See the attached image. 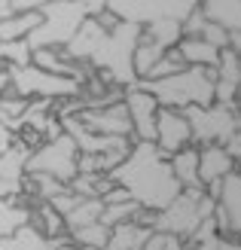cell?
Returning a JSON list of instances; mask_svg holds the SVG:
<instances>
[{
  "label": "cell",
  "instance_id": "cell-24",
  "mask_svg": "<svg viewBox=\"0 0 241 250\" xmlns=\"http://www.w3.org/2000/svg\"><path fill=\"white\" fill-rule=\"evenodd\" d=\"M144 37L153 40L162 52H171V49H177L183 40V24L180 21H156V24H150V28H144Z\"/></svg>",
  "mask_w": 241,
  "mask_h": 250
},
{
  "label": "cell",
  "instance_id": "cell-22",
  "mask_svg": "<svg viewBox=\"0 0 241 250\" xmlns=\"http://www.w3.org/2000/svg\"><path fill=\"white\" fill-rule=\"evenodd\" d=\"M101 214H104V202L101 198H80L77 208L65 217V226H67V232L86 229L92 223H101Z\"/></svg>",
  "mask_w": 241,
  "mask_h": 250
},
{
  "label": "cell",
  "instance_id": "cell-23",
  "mask_svg": "<svg viewBox=\"0 0 241 250\" xmlns=\"http://www.w3.org/2000/svg\"><path fill=\"white\" fill-rule=\"evenodd\" d=\"M31 223V208L24 202H3L0 198V238H9L16 229Z\"/></svg>",
  "mask_w": 241,
  "mask_h": 250
},
{
  "label": "cell",
  "instance_id": "cell-32",
  "mask_svg": "<svg viewBox=\"0 0 241 250\" xmlns=\"http://www.w3.org/2000/svg\"><path fill=\"white\" fill-rule=\"evenodd\" d=\"M168 238H171V235H165V232H153L147 238L144 250H168Z\"/></svg>",
  "mask_w": 241,
  "mask_h": 250
},
{
  "label": "cell",
  "instance_id": "cell-31",
  "mask_svg": "<svg viewBox=\"0 0 241 250\" xmlns=\"http://www.w3.org/2000/svg\"><path fill=\"white\" fill-rule=\"evenodd\" d=\"M101 202H104V205H122V202H131V195L125 192L122 186H113V189H110L104 198H101Z\"/></svg>",
  "mask_w": 241,
  "mask_h": 250
},
{
  "label": "cell",
  "instance_id": "cell-33",
  "mask_svg": "<svg viewBox=\"0 0 241 250\" xmlns=\"http://www.w3.org/2000/svg\"><path fill=\"white\" fill-rule=\"evenodd\" d=\"M12 95V80H9V67H0V98Z\"/></svg>",
  "mask_w": 241,
  "mask_h": 250
},
{
  "label": "cell",
  "instance_id": "cell-29",
  "mask_svg": "<svg viewBox=\"0 0 241 250\" xmlns=\"http://www.w3.org/2000/svg\"><path fill=\"white\" fill-rule=\"evenodd\" d=\"M34 64V49L28 40L22 43H0V67H31Z\"/></svg>",
  "mask_w": 241,
  "mask_h": 250
},
{
  "label": "cell",
  "instance_id": "cell-16",
  "mask_svg": "<svg viewBox=\"0 0 241 250\" xmlns=\"http://www.w3.org/2000/svg\"><path fill=\"white\" fill-rule=\"evenodd\" d=\"M171 171L183 192H205L198 180V146H186L177 156H171Z\"/></svg>",
  "mask_w": 241,
  "mask_h": 250
},
{
  "label": "cell",
  "instance_id": "cell-19",
  "mask_svg": "<svg viewBox=\"0 0 241 250\" xmlns=\"http://www.w3.org/2000/svg\"><path fill=\"white\" fill-rule=\"evenodd\" d=\"M201 12L226 34H241V0H205Z\"/></svg>",
  "mask_w": 241,
  "mask_h": 250
},
{
  "label": "cell",
  "instance_id": "cell-12",
  "mask_svg": "<svg viewBox=\"0 0 241 250\" xmlns=\"http://www.w3.org/2000/svg\"><path fill=\"white\" fill-rule=\"evenodd\" d=\"M28 156H31V149L24 144L9 149L6 156H0V198H3V202H22L24 180H28V174H24Z\"/></svg>",
  "mask_w": 241,
  "mask_h": 250
},
{
  "label": "cell",
  "instance_id": "cell-13",
  "mask_svg": "<svg viewBox=\"0 0 241 250\" xmlns=\"http://www.w3.org/2000/svg\"><path fill=\"white\" fill-rule=\"evenodd\" d=\"M107 37V28L101 24L98 19H86L83 21V28L73 34V40L65 46V55L73 61V64H88L92 61V55L98 52V46L101 40Z\"/></svg>",
  "mask_w": 241,
  "mask_h": 250
},
{
  "label": "cell",
  "instance_id": "cell-21",
  "mask_svg": "<svg viewBox=\"0 0 241 250\" xmlns=\"http://www.w3.org/2000/svg\"><path fill=\"white\" fill-rule=\"evenodd\" d=\"M31 226H34V229H40L46 238H67L65 217H61L52 205H46V202L31 208Z\"/></svg>",
  "mask_w": 241,
  "mask_h": 250
},
{
  "label": "cell",
  "instance_id": "cell-1",
  "mask_svg": "<svg viewBox=\"0 0 241 250\" xmlns=\"http://www.w3.org/2000/svg\"><path fill=\"white\" fill-rule=\"evenodd\" d=\"M110 180L122 186L131 195V202L144 208V214H162L183 192L171 171V159H165L156 144H141V141L131 144L129 156L110 174Z\"/></svg>",
  "mask_w": 241,
  "mask_h": 250
},
{
  "label": "cell",
  "instance_id": "cell-3",
  "mask_svg": "<svg viewBox=\"0 0 241 250\" xmlns=\"http://www.w3.org/2000/svg\"><path fill=\"white\" fill-rule=\"evenodd\" d=\"M107 9V3H92V0H77V3H40L43 24L28 37V46L34 52L40 49H65L73 34L83 28L86 19H95Z\"/></svg>",
  "mask_w": 241,
  "mask_h": 250
},
{
  "label": "cell",
  "instance_id": "cell-35",
  "mask_svg": "<svg viewBox=\"0 0 241 250\" xmlns=\"http://www.w3.org/2000/svg\"><path fill=\"white\" fill-rule=\"evenodd\" d=\"M58 250H83V247H77V244H70V241H65V244H61Z\"/></svg>",
  "mask_w": 241,
  "mask_h": 250
},
{
  "label": "cell",
  "instance_id": "cell-4",
  "mask_svg": "<svg viewBox=\"0 0 241 250\" xmlns=\"http://www.w3.org/2000/svg\"><path fill=\"white\" fill-rule=\"evenodd\" d=\"M214 83L217 70L208 67H186L168 80L156 83H137L144 85L165 110H189V107H211L214 104Z\"/></svg>",
  "mask_w": 241,
  "mask_h": 250
},
{
  "label": "cell",
  "instance_id": "cell-7",
  "mask_svg": "<svg viewBox=\"0 0 241 250\" xmlns=\"http://www.w3.org/2000/svg\"><path fill=\"white\" fill-rule=\"evenodd\" d=\"M77 162H80V149L70 137L61 131L52 141H43L37 149H31L28 165H24V174H46V177H55L61 183H73L77 180Z\"/></svg>",
  "mask_w": 241,
  "mask_h": 250
},
{
  "label": "cell",
  "instance_id": "cell-15",
  "mask_svg": "<svg viewBox=\"0 0 241 250\" xmlns=\"http://www.w3.org/2000/svg\"><path fill=\"white\" fill-rule=\"evenodd\" d=\"M217 205L226 217V226H229V238H241V174L238 171L223 180Z\"/></svg>",
  "mask_w": 241,
  "mask_h": 250
},
{
  "label": "cell",
  "instance_id": "cell-2",
  "mask_svg": "<svg viewBox=\"0 0 241 250\" xmlns=\"http://www.w3.org/2000/svg\"><path fill=\"white\" fill-rule=\"evenodd\" d=\"M141 28L119 21L113 31H107V37L101 40L98 52L92 55L88 67L104 83H110L113 89H131L137 85V73H134V49L141 43Z\"/></svg>",
  "mask_w": 241,
  "mask_h": 250
},
{
  "label": "cell",
  "instance_id": "cell-34",
  "mask_svg": "<svg viewBox=\"0 0 241 250\" xmlns=\"http://www.w3.org/2000/svg\"><path fill=\"white\" fill-rule=\"evenodd\" d=\"M217 250H241V238H220Z\"/></svg>",
  "mask_w": 241,
  "mask_h": 250
},
{
  "label": "cell",
  "instance_id": "cell-6",
  "mask_svg": "<svg viewBox=\"0 0 241 250\" xmlns=\"http://www.w3.org/2000/svg\"><path fill=\"white\" fill-rule=\"evenodd\" d=\"M196 0H113L107 9L125 24L134 28H150L156 21H186L196 12Z\"/></svg>",
  "mask_w": 241,
  "mask_h": 250
},
{
  "label": "cell",
  "instance_id": "cell-11",
  "mask_svg": "<svg viewBox=\"0 0 241 250\" xmlns=\"http://www.w3.org/2000/svg\"><path fill=\"white\" fill-rule=\"evenodd\" d=\"M156 146L165 159L177 156L186 146L193 144V128H189V119L183 110H159V122H156Z\"/></svg>",
  "mask_w": 241,
  "mask_h": 250
},
{
  "label": "cell",
  "instance_id": "cell-36",
  "mask_svg": "<svg viewBox=\"0 0 241 250\" xmlns=\"http://www.w3.org/2000/svg\"><path fill=\"white\" fill-rule=\"evenodd\" d=\"M235 110H238V113H241V89H238V95H235V104H232Z\"/></svg>",
  "mask_w": 241,
  "mask_h": 250
},
{
  "label": "cell",
  "instance_id": "cell-30",
  "mask_svg": "<svg viewBox=\"0 0 241 250\" xmlns=\"http://www.w3.org/2000/svg\"><path fill=\"white\" fill-rule=\"evenodd\" d=\"M19 146V134L9 128V125H0V156H6L9 149Z\"/></svg>",
  "mask_w": 241,
  "mask_h": 250
},
{
  "label": "cell",
  "instance_id": "cell-27",
  "mask_svg": "<svg viewBox=\"0 0 241 250\" xmlns=\"http://www.w3.org/2000/svg\"><path fill=\"white\" fill-rule=\"evenodd\" d=\"M144 217V208L137 202H122V205H104V214H101V223L107 229H116L122 223H137Z\"/></svg>",
  "mask_w": 241,
  "mask_h": 250
},
{
  "label": "cell",
  "instance_id": "cell-9",
  "mask_svg": "<svg viewBox=\"0 0 241 250\" xmlns=\"http://www.w3.org/2000/svg\"><path fill=\"white\" fill-rule=\"evenodd\" d=\"M205 192H180L177 202H171L162 214H144L141 223H147L153 232H165V235H174L180 241H189L196 235V229L201 226V217H198V198Z\"/></svg>",
  "mask_w": 241,
  "mask_h": 250
},
{
  "label": "cell",
  "instance_id": "cell-18",
  "mask_svg": "<svg viewBox=\"0 0 241 250\" xmlns=\"http://www.w3.org/2000/svg\"><path fill=\"white\" fill-rule=\"evenodd\" d=\"M177 52L183 55V61L189 67H208V70H217L220 58H223L220 49H214L205 40H196V37H183L180 46H177Z\"/></svg>",
  "mask_w": 241,
  "mask_h": 250
},
{
  "label": "cell",
  "instance_id": "cell-5",
  "mask_svg": "<svg viewBox=\"0 0 241 250\" xmlns=\"http://www.w3.org/2000/svg\"><path fill=\"white\" fill-rule=\"evenodd\" d=\"M12 95L24 98V101H80L83 85L77 80L58 77V73H46L40 67H12Z\"/></svg>",
  "mask_w": 241,
  "mask_h": 250
},
{
  "label": "cell",
  "instance_id": "cell-14",
  "mask_svg": "<svg viewBox=\"0 0 241 250\" xmlns=\"http://www.w3.org/2000/svg\"><path fill=\"white\" fill-rule=\"evenodd\" d=\"M235 174V159L226 153V146H198V180L201 186L223 183Z\"/></svg>",
  "mask_w": 241,
  "mask_h": 250
},
{
  "label": "cell",
  "instance_id": "cell-8",
  "mask_svg": "<svg viewBox=\"0 0 241 250\" xmlns=\"http://www.w3.org/2000/svg\"><path fill=\"white\" fill-rule=\"evenodd\" d=\"M193 128V144L196 146H226L241 128V113L226 104H211V107H189L183 110Z\"/></svg>",
  "mask_w": 241,
  "mask_h": 250
},
{
  "label": "cell",
  "instance_id": "cell-25",
  "mask_svg": "<svg viewBox=\"0 0 241 250\" xmlns=\"http://www.w3.org/2000/svg\"><path fill=\"white\" fill-rule=\"evenodd\" d=\"M113 186L116 183L107 174H77V180L70 183V192L80 195V198H104Z\"/></svg>",
  "mask_w": 241,
  "mask_h": 250
},
{
  "label": "cell",
  "instance_id": "cell-10",
  "mask_svg": "<svg viewBox=\"0 0 241 250\" xmlns=\"http://www.w3.org/2000/svg\"><path fill=\"white\" fill-rule=\"evenodd\" d=\"M125 107L131 116V128H134V141L141 144H156V122H159V101L150 95L144 85H131L125 89Z\"/></svg>",
  "mask_w": 241,
  "mask_h": 250
},
{
  "label": "cell",
  "instance_id": "cell-17",
  "mask_svg": "<svg viewBox=\"0 0 241 250\" xmlns=\"http://www.w3.org/2000/svg\"><path fill=\"white\" fill-rule=\"evenodd\" d=\"M43 24V12L40 6L31 9V12H16L12 19L0 21V43H22Z\"/></svg>",
  "mask_w": 241,
  "mask_h": 250
},
{
  "label": "cell",
  "instance_id": "cell-20",
  "mask_svg": "<svg viewBox=\"0 0 241 250\" xmlns=\"http://www.w3.org/2000/svg\"><path fill=\"white\" fill-rule=\"evenodd\" d=\"M153 235V229L147 226V223H122V226H116L110 232V241L104 250H144L147 238Z\"/></svg>",
  "mask_w": 241,
  "mask_h": 250
},
{
  "label": "cell",
  "instance_id": "cell-37",
  "mask_svg": "<svg viewBox=\"0 0 241 250\" xmlns=\"http://www.w3.org/2000/svg\"><path fill=\"white\" fill-rule=\"evenodd\" d=\"M83 250H95V247H83Z\"/></svg>",
  "mask_w": 241,
  "mask_h": 250
},
{
  "label": "cell",
  "instance_id": "cell-28",
  "mask_svg": "<svg viewBox=\"0 0 241 250\" xmlns=\"http://www.w3.org/2000/svg\"><path fill=\"white\" fill-rule=\"evenodd\" d=\"M110 232L104 223H92V226H86V229H77V232H67V238L70 244H77V247H95V250H104L107 241H110Z\"/></svg>",
  "mask_w": 241,
  "mask_h": 250
},
{
  "label": "cell",
  "instance_id": "cell-26",
  "mask_svg": "<svg viewBox=\"0 0 241 250\" xmlns=\"http://www.w3.org/2000/svg\"><path fill=\"white\" fill-rule=\"evenodd\" d=\"M162 55H165L162 49L141 34V43H137V49H134V73H137V83L150 77V70H153L159 61H162Z\"/></svg>",
  "mask_w": 241,
  "mask_h": 250
}]
</instances>
